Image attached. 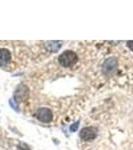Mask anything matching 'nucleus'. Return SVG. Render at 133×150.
<instances>
[{"instance_id":"1","label":"nucleus","mask_w":133,"mask_h":150,"mask_svg":"<svg viewBox=\"0 0 133 150\" xmlns=\"http://www.w3.org/2000/svg\"><path fill=\"white\" fill-rule=\"evenodd\" d=\"M77 60H78L77 54L74 51H71V50L64 51L63 53H61V54L59 55V57H58V62L63 67L73 66L77 62Z\"/></svg>"},{"instance_id":"2","label":"nucleus","mask_w":133,"mask_h":150,"mask_svg":"<svg viewBox=\"0 0 133 150\" xmlns=\"http://www.w3.org/2000/svg\"><path fill=\"white\" fill-rule=\"evenodd\" d=\"M14 101L16 103H20L27 100L29 97V88L24 84H19L16 87L15 92H14Z\"/></svg>"},{"instance_id":"3","label":"nucleus","mask_w":133,"mask_h":150,"mask_svg":"<svg viewBox=\"0 0 133 150\" xmlns=\"http://www.w3.org/2000/svg\"><path fill=\"white\" fill-rule=\"evenodd\" d=\"M117 68V60L115 58H108L104 61V63L102 65V71L103 73L107 76H111L114 74Z\"/></svg>"},{"instance_id":"4","label":"nucleus","mask_w":133,"mask_h":150,"mask_svg":"<svg viewBox=\"0 0 133 150\" xmlns=\"http://www.w3.org/2000/svg\"><path fill=\"white\" fill-rule=\"evenodd\" d=\"M79 136L83 141H92L97 136V129L95 127H85L79 133Z\"/></svg>"},{"instance_id":"5","label":"nucleus","mask_w":133,"mask_h":150,"mask_svg":"<svg viewBox=\"0 0 133 150\" xmlns=\"http://www.w3.org/2000/svg\"><path fill=\"white\" fill-rule=\"evenodd\" d=\"M36 117H37V119L40 120L41 122L48 123V122L52 121V119H53L52 111L50 110L49 108L41 107L36 111Z\"/></svg>"},{"instance_id":"6","label":"nucleus","mask_w":133,"mask_h":150,"mask_svg":"<svg viewBox=\"0 0 133 150\" xmlns=\"http://www.w3.org/2000/svg\"><path fill=\"white\" fill-rule=\"evenodd\" d=\"M11 54L5 48H0V67H4L10 62Z\"/></svg>"},{"instance_id":"7","label":"nucleus","mask_w":133,"mask_h":150,"mask_svg":"<svg viewBox=\"0 0 133 150\" xmlns=\"http://www.w3.org/2000/svg\"><path fill=\"white\" fill-rule=\"evenodd\" d=\"M62 46L61 41H47L46 42V47L50 52H58L59 49Z\"/></svg>"},{"instance_id":"8","label":"nucleus","mask_w":133,"mask_h":150,"mask_svg":"<svg viewBox=\"0 0 133 150\" xmlns=\"http://www.w3.org/2000/svg\"><path fill=\"white\" fill-rule=\"evenodd\" d=\"M9 105L11 106V108L13 110H15L16 112H20V109H19V107H18V105H17V103H14V100L13 99H10L9 100Z\"/></svg>"},{"instance_id":"9","label":"nucleus","mask_w":133,"mask_h":150,"mask_svg":"<svg viewBox=\"0 0 133 150\" xmlns=\"http://www.w3.org/2000/svg\"><path fill=\"white\" fill-rule=\"evenodd\" d=\"M79 124H80V121H76V122H74L73 124H71V126H70V131L76 132L77 129L79 128Z\"/></svg>"},{"instance_id":"10","label":"nucleus","mask_w":133,"mask_h":150,"mask_svg":"<svg viewBox=\"0 0 133 150\" xmlns=\"http://www.w3.org/2000/svg\"><path fill=\"white\" fill-rule=\"evenodd\" d=\"M127 46L131 51H133V41H127Z\"/></svg>"}]
</instances>
